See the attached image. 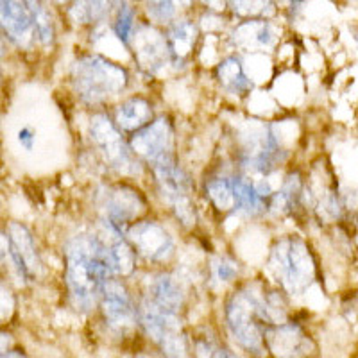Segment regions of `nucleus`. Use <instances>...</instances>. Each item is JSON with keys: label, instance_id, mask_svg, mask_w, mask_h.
<instances>
[{"label": "nucleus", "instance_id": "393cba45", "mask_svg": "<svg viewBox=\"0 0 358 358\" xmlns=\"http://www.w3.org/2000/svg\"><path fill=\"white\" fill-rule=\"evenodd\" d=\"M24 4L27 6L31 18H33L34 34L38 40L43 45H50L54 40V24L50 18L49 11L41 6L40 0H24Z\"/></svg>", "mask_w": 358, "mask_h": 358}, {"label": "nucleus", "instance_id": "dca6fc26", "mask_svg": "<svg viewBox=\"0 0 358 358\" xmlns=\"http://www.w3.org/2000/svg\"><path fill=\"white\" fill-rule=\"evenodd\" d=\"M152 305L158 306L167 312L179 313L181 306H183L185 296L183 290L179 287L178 281L171 276H159L152 281L151 292H149V299Z\"/></svg>", "mask_w": 358, "mask_h": 358}, {"label": "nucleus", "instance_id": "e433bc0d", "mask_svg": "<svg viewBox=\"0 0 358 358\" xmlns=\"http://www.w3.org/2000/svg\"><path fill=\"white\" fill-rule=\"evenodd\" d=\"M54 2H63V0H54Z\"/></svg>", "mask_w": 358, "mask_h": 358}, {"label": "nucleus", "instance_id": "9b49d317", "mask_svg": "<svg viewBox=\"0 0 358 358\" xmlns=\"http://www.w3.org/2000/svg\"><path fill=\"white\" fill-rule=\"evenodd\" d=\"M264 344L276 358H306L315 350L312 338L294 322L268 324L264 331Z\"/></svg>", "mask_w": 358, "mask_h": 358}, {"label": "nucleus", "instance_id": "b1692460", "mask_svg": "<svg viewBox=\"0 0 358 358\" xmlns=\"http://www.w3.org/2000/svg\"><path fill=\"white\" fill-rule=\"evenodd\" d=\"M299 199H301V181L299 176H290L285 181V185L280 188L273 196V203L271 208L276 213H290L299 206Z\"/></svg>", "mask_w": 358, "mask_h": 358}, {"label": "nucleus", "instance_id": "6e6552de", "mask_svg": "<svg viewBox=\"0 0 358 358\" xmlns=\"http://www.w3.org/2000/svg\"><path fill=\"white\" fill-rule=\"evenodd\" d=\"M244 165L258 174H268L283 162V151L268 126H251L242 134Z\"/></svg>", "mask_w": 358, "mask_h": 358}, {"label": "nucleus", "instance_id": "aec40b11", "mask_svg": "<svg viewBox=\"0 0 358 358\" xmlns=\"http://www.w3.org/2000/svg\"><path fill=\"white\" fill-rule=\"evenodd\" d=\"M111 233L113 235H111L110 241H104L106 242L111 268H113V274L127 276V274L133 273L134 268V249L131 248V244L126 238H122V235L113 226H111Z\"/></svg>", "mask_w": 358, "mask_h": 358}, {"label": "nucleus", "instance_id": "f03ea898", "mask_svg": "<svg viewBox=\"0 0 358 358\" xmlns=\"http://www.w3.org/2000/svg\"><path fill=\"white\" fill-rule=\"evenodd\" d=\"M285 310L276 292L265 294L255 287H244L231 296L226 306L229 331L245 351L262 355L265 351L264 331L268 324L283 321Z\"/></svg>", "mask_w": 358, "mask_h": 358}, {"label": "nucleus", "instance_id": "1a4fd4ad", "mask_svg": "<svg viewBox=\"0 0 358 358\" xmlns=\"http://www.w3.org/2000/svg\"><path fill=\"white\" fill-rule=\"evenodd\" d=\"M155 172L163 199L171 204L176 217L185 226H192L196 222V206L192 201V185L188 176L176 163L165 165V167H156Z\"/></svg>", "mask_w": 358, "mask_h": 358}, {"label": "nucleus", "instance_id": "cd10ccee", "mask_svg": "<svg viewBox=\"0 0 358 358\" xmlns=\"http://www.w3.org/2000/svg\"><path fill=\"white\" fill-rule=\"evenodd\" d=\"M133 20H134V13L129 6L124 2L120 8L117 9V20H115V33L124 43L129 41L131 31H133Z\"/></svg>", "mask_w": 358, "mask_h": 358}, {"label": "nucleus", "instance_id": "ddd939ff", "mask_svg": "<svg viewBox=\"0 0 358 358\" xmlns=\"http://www.w3.org/2000/svg\"><path fill=\"white\" fill-rule=\"evenodd\" d=\"M101 301L104 317L110 322L111 328L118 331L133 328V324L136 322V308L122 283L106 280L101 289Z\"/></svg>", "mask_w": 358, "mask_h": 358}, {"label": "nucleus", "instance_id": "4c0bfd02", "mask_svg": "<svg viewBox=\"0 0 358 358\" xmlns=\"http://www.w3.org/2000/svg\"><path fill=\"white\" fill-rule=\"evenodd\" d=\"M0 294H2V292H0Z\"/></svg>", "mask_w": 358, "mask_h": 358}, {"label": "nucleus", "instance_id": "6ab92c4d", "mask_svg": "<svg viewBox=\"0 0 358 358\" xmlns=\"http://www.w3.org/2000/svg\"><path fill=\"white\" fill-rule=\"evenodd\" d=\"M152 117L151 104L142 97H133L117 110V124L124 131H138L149 124Z\"/></svg>", "mask_w": 358, "mask_h": 358}, {"label": "nucleus", "instance_id": "72a5a7b5", "mask_svg": "<svg viewBox=\"0 0 358 358\" xmlns=\"http://www.w3.org/2000/svg\"><path fill=\"white\" fill-rule=\"evenodd\" d=\"M0 358H27V357H22L20 353H15V351H8V353L0 355Z\"/></svg>", "mask_w": 358, "mask_h": 358}, {"label": "nucleus", "instance_id": "f3484780", "mask_svg": "<svg viewBox=\"0 0 358 358\" xmlns=\"http://www.w3.org/2000/svg\"><path fill=\"white\" fill-rule=\"evenodd\" d=\"M197 40V29L190 22H179L169 31L167 49L169 57L172 63H183L190 52L194 50V45Z\"/></svg>", "mask_w": 358, "mask_h": 358}, {"label": "nucleus", "instance_id": "c85d7f7f", "mask_svg": "<svg viewBox=\"0 0 358 358\" xmlns=\"http://www.w3.org/2000/svg\"><path fill=\"white\" fill-rule=\"evenodd\" d=\"M235 9L241 15H248V17H258V15H265L271 9V0H233Z\"/></svg>", "mask_w": 358, "mask_h": 358}, {"label": "nucleus", "instance_id": "5701e85b", "mask_svg": "<svg viewBox=\"0 0 358 358\" xmlns=\"http://www.w3.org/2000/svg\"><path fill=\"white\" fill-rule=\"evenodd\" d=\"M235 192V208L248 215H257L264 210V197L258 192L257 183L248 178H236L233 181Z\"/></svg>", "mask_w": 358, "mask_h": 358}, {"label": "nucleus", "instance_id": "39448f33", "mask_svg": "<svg viewBox=\"0 0 358 358\" xmlns=\"http://www.w3.org/2000/svg\"><path fill=\"white\" fill-rule=\"evenodd\" d=\"M140 319H142L147 335L162 348L163 353L169 358H185L187 341H185L178 313L167 312L155 306L151 301H145L142 305Z\"/></svg>", "mask_w": 358, "mask_h": 358}, {"label": "nucleus", "instance_id": "20e7f679", "mask_svg": "<svg viewBox=\"0 0 358 358\" xmlns=\"http://www.w3.org/2000/svg\"><path fill=\"white\" fill-rule=\"evenodd\" d=\"M271 268L283 289L292 296H301L315 280V260L305 241L287 236L276 242L271 251Z\"/></svg>", "mask_w": 358, "mask_h": 358}, {"label": "nucleus", "instance_id": "bb28decb", "mask_svg": "<svg viewBox=\"0 0 358 358\" xmlns=\"http://www.w3.org/2000/svg\"><path fill=\"white\" fill-rule=\"evenodd\" d=\"M147 15L158 24H167L176 15L174 0H147Z\"/></svg>", "mask_w": 358, "mask_h": 358}, {"label": "nucleus", "instance_id": "9d476101", "mask_svg": "<svg viewBox=\"0 0 358 358\" xmlns=\"http://www.w3.org/2000/svg\"><path fill=\"white\" fill-rule=\"evenodd\" d=\"M99 210L104 212L108 224L118 229L120 224H127L134 220L145 210V199L138 190L126 187V185H115L104 187L97 194Z\"/></svg>", "mask_w": 358, "mask_h": 358}, {"label": "nucleus", "instance_id": "4be33fe9", "mask_svg": "<svg viewBox=\"0 0 358 358\" xmlns=\"http://www.w3.org/2000/svg\"><path fill=\"white\" fill-rule=\"evenodd\" d=\"M235 41L245 49H264V47H271L274 43L273 29L267 22L252 20L248 24H242L241 27L235 31Z\"/></svg>", "mask_w": 358, "mask_h": 358}, {"label": "nucleus", "instance_id": "0eeeda50", "mask_svg": "<svg viewBox=\"0 0 358 358\" xmlns=\"http://www.w3.org/2000/svg\"><path fill=\"white\" fill-rule=\"evenodd\" d=\"M90 138L97 147L102 158L110 163V167L122 174L138 172V163L134 162L133 152L122 140L115 124L106 115H94L90 120Z\"/></svg>", "mask_w": 358, "mask_h": 358}, {"label": "nucleus", "instance_id": "7ed1b4c3", "mask_svg": "<svg viewBox=\"0 0 358 358\" xmlns=\"http://www.w3.org/2000/svg\"><path fill=\"white\" fill-rule=\"evenodd\" d=\"M127 72L102 56H85L73 63L72 86L81 101L88 104L106 101L127 86Z\"/></svg>", "mask_w": 358, "mask_h": 358}, {"label": "nucleus", "instance_id": "4468645a", "mask_svg": "<svg viewBox=\"0 0 358 358\" xmlns=\"http://www.w3.org/2000/svg\"><path fill=\"white\" fill-rule=\"evenodd\" d=\"M8 249L20 276L33 281L40 276L41 262L34 248L33 235L20 222H11L8 228Z\"/></svg>", "mask_w": 358, "mask_h": 358}, {"label": "nucleus", "instance_id": "f257e3e1", "mask_svg": "<svg viewBox=\"0 0 358 358\" xmlns=\"http://www.w3.org/2000/svg\"><path fill=\"white\" fill-rule=\"evenodd\" d=\"M111 276L113 268L102 236L81 233L66 242V287L76 308L81 312L94 308L102 285Z\"/></svg>", "mask_w": 358, "mask_h": 358}, {"label": "nucleus", "instance_id": "f704fd0d", "mask_svg": "<svg viewBox=\"0 0 358 358\" xmlns=\"http://www.w3.org/2000/svg\"><path fill=\"white\" fill-rule=\"evenodd\" d=\"M2 54H4V41L0 40V56H2Z\"/></svg>", "mask_w": 358, "mask_h": 358}, {"label": "nucleus", "instance_id": "2f4dec72", "mask_svg": "<svg viewBox=\"0 0 358 358\" xmlns=\"http://www.w3.org/2000/svg\"><path fill=\"white\" fill-rule=\"evenodd\" d=\"M11 344H13L11 335H9V334H2V331H0V355L8 353L9 348H11Z\"/></svg>", "mask_w": 358, "mask_h": 358}, {"label": "nucleus", "instance_id": "c756f323", "mask_svg": "<svg viewBox=\"0 0 358 358\" xmlns=\"http://www.w3.org/2000/svg\"><path fill=\"white\" fill-rule=\"evenodd\" d=\"M236 274H238V265L235 262L228 260V258H219L213 264V278L217 281H220V283L231 281Z\"/></svg>", "mask_w": 358, "mask_h": 358}, {"label": "nucleus", "instance_id": "c9c22d12", "mask_svg": "<svg viewBox=\"0 0 358 358\" xmlns=\"http://www.w3.org/2000/svg\"><path fill=\"white\" fill-rule=\"evenodd\" d=\"M140 358H155V357H149V355H143V357H140Z\"/></svg>", "mask_w": 358, "mask_h": 358}, {"label": "nucleus", "instance_id": "a211bd4d", "mask_svg": "<svg viewBox=\"0 0 358 358\" xmlns=\"http://www.w3.org/2000/svg\"><path fill=\"white\" fill-rule=\"evenodd\" d=\"M138 59L142 63L143 69H147L149 72L156 73L171 62L169 57V49L167 41L162 40L159 34L149 33L143 34V38H140L138 41Z\"/></svg>", "mask_w": 358, "mask_h": 358}, {"label": "nucleus", "instance_id": "412c9836", "mask_svg": "<svg viewBox=\"0 0 358 358\" xmlns=\"http://www.w3.org/2000/svg\"><path fill=\"white\" fill-rule=\"evenodd\" d=\"M217 79H219L220 86L229 94L241 95L251 88V81L245 76L244 66H242L241 59H236V57H226L217 66Z\"/></svg>", "mask_w": 358, "mask_h": 358}, {"label": "nucleus", "instance_id": "f8f14e48", "mask_svg": "<svg viewBox=\"0 0 358 358\" xmlns=\"http://www.w3.org/2000/svg\"><path fill=\"white\" fill-rule=\"evenodd\" d=\"M126 241L129 242L134 252L142 255L151 262L167 260L174 251V241L169 231L158 222H136L126 233Z\"/></svg>", "mask_w": 358, "mask_h": 358}, {"label": "nucleus", "instance_id": "423d86ee", "mask_svg": "<svg viewBox=\"0 0 358 358\" xmlns=\"http://www.w3.org/2000/svg\"><path fill=\"white\" fill-rule=\"evenodd\" d=\"M131 151L156 167L176 163L174 159V129L167 117L149 122L138 129L131 138Z\"/></svg>", "mask_w": 358, "mask_h": 358}, {"label": "nucleus", "instance_id": "2eb2a0df", "mask_svg": "<svg viewBox=\"0 0 358 358\" xmlns=\"http://www.w3.org/2000/svg\"><path fill=\"white\" fill-rule=\"evenodd\" d=\"M0 25L20 47H29L33 41V18L24 0H0Z\"/></svg>", "mask_w": 358, "mask_h": 358}, {"label": "nucleus", "instance_id": "473e14b6", "mask_svg": "<svg viewBox=\"0 0 358 358\" xmlns=\"http://www.w3.org/2000/svg\"><path fill=\"white\" fill-rule=\"evenodd\" d=\"M213 358H238L236 355H233L231 351L228 350H217L215 355H213Z\"/></svg>", "mask_w": 358, "mask_h": 358}, {"label": "nucleus", "instance_id": "7c9ffc66", "mask_svg": "<svg viewBox=\"0 0 358 358\" xmlns=\"http://www.w3.org/2000/svg\"><path fill=\"white\" fill-rule=\"evenodd\" d=\"M34 140H36V133H34L33 127L25 126L18 131V142H20V145L24 147L25 151H31V149H33Z\"/></svg>", "mask_w": 358, "mask_h": 358}, {"label": "nucleus", "instance_id": "a878e982", "mask_svg": "<svg viewBox=\"0 0 358 358\" xmlns=\"http://www.w3.org/2000/svg\"><path fill=\"white\" fill-rule=\"evenodd\" d=\"M206 194L217 210L220 212H229L235 208V192H233V181L228 178L212 179L206 185Z\"/></svg>", "mask_w": 358, "mask_h": 358}]
</instances>
